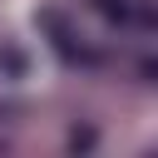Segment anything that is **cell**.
I'll list each match as a JSON object with an SVG mask.
<instances>
[{
    "label": "cell",
    "mask_w": 158,
    "mask_h": 158,
    "mask_svg": "<svg viewBox=\"0 0 158 158\" xmlns=\"http://www.w3.org/2000/svg\"><path fill=\"white\" fill-rule=\"evenodd\" d=\"M30 74H35L30 49H20V44H0V79H5V84H25Z\"/></svg>",
    "instance_id": "1"
}]
</instances>
